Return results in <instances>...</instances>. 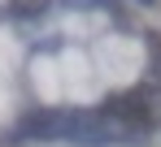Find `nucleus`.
<instances>
[{
    "label": "nucleus",
    "instance_id": "39448f33",
    "mask_svg": "<svg viewBox=\"0 0 161 147\" xmlns=\"http://www.w3.org/2000/svg\"><path fill=\"white\" fill-rule=\"evenodd\" d=\"M65 4H79V9H118V0H65Z\"/></svg>",
    "mask_w": 161,
    "mask_h": 147
},
{
    "label": "nucleus",
    "instance_id": "f257e3e1",
    "mask_svg": "<svg viewBox=\"0 0 161 147\" xmlns=\"http://www.w3.org/2000/svg\"><path fill=\"white\" fill-rule=\"evenodd\" d=\"M157 108H161V91L157 87H131L118 91L100 104V117L126 125V130H153L157 125Z\"/></svg>",
    "mask_w": 161,
    "mask_h": 147
},
{
    "label": "nucleus",
    "instance_id": "7ed1b4c3",
    "mask_svg": "<svg viewBox=\"0 0 161 147\" xmlns=\"http://www.w3.org/2000/svg\"><path fill=\"white\" fill-rule=\"evenodd\" d=\"M61 139H70L79 147H109L113 143V130L105 121H96V117H87V113H65V134Z\"/></svg>",
    "mask_w": 161,
    "mask_h": 147
},
{
    "label": "nucleus",
    "instance_id": "f03ea898",
    "mask_svg": "<svg viewBox=\"0 0 161 147\" xmlns=\"http://www.w3.org/2000/svg\"><path fill=\"white\" fill-rule=\"evenodd\" d=\"M61 134H65V113L61 108H39V113L22 117V125H18V139H31V143H57Z\"/></svg>",
    "mask_w": 161,
    "mask_h": 147
},
{
    "label": "nucleus",
    "instance_id": "423d86ee",
    "mask_svg": "<svg viewBox=\"0 0 161 147\" xmlns=\"http://www.w3.org/2000/svg\"><path fill=\"white\" fill-rule=\"evenodd\" d=\"M135 4H144V9H153V4H157V0H135Z\"/></svg>",
    "mask_w": 161,
    "mask_h": 147
},
{
    "label": "nucleus",
    "instance_id": "20e7f679",
    "mask_svg": "<svg viewBox=\"0 0 161 147\" xmlns=\"http://www.w3.org/2000/svg\"><path fill=\"white\" fill-rule=\"evenodd\" d=\"M48 9H53V0H9V13H13V18H26V22L44 18Z\"/></svg>",
    "mask_w": 161,
    "mask_h": 147
}]
</instances>
